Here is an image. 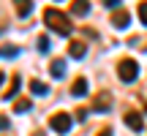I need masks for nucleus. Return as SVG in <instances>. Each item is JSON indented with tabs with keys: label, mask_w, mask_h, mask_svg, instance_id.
<instances>
[{
	"label": "nucleus",
	"mask_w": 147,
	"mask_h": 136,
	"mask_svg": "<svg viewBox=\"0 0 147 136\" xmlns=\"http://www.w3.org/2000/svg\"><path fill=\"white\" fill-rule=\"evenodd\" d=\"M84 52H87V46H84V41H71V44H68V55H71L74 60L84 57Z\"/></svg>",
	"instance_id": "0eeeda50"
},
{
	"label": "nucleus",
	"mask_w": 147,
	"mask_h": 136,
	"mask_svg": "<svg viewBox=\"0 0 147 136\" xmlns=\"http://www.w3.org/2000/svg\"><path fill=\"white\" fill-rule=\"evenodd\" d=\"M87 11H90V0H74V5H71L74 16H84Z\"/></svg>",
	"instance_id": "9d476101"
},
{
	"label": "nucleus",
	"mask_w": 147,
	"mask_h": 136,
	"mask_svg": "<svg viewBox=\"0 0 147 136\" xmlns=\"http://www.w3.org/2000/svg\"><path fill=\"white\" fill-rule=\"evenodd\" d=\"M139 22L147 27V3H139Z\"/></svg>",
	"instance_id": "dca6fc26"
},
{
	"label": "nucleus",
	"mask_w": 147,
	"mask_h": 136,
	"mask_svg": "<svg viewBox=\"0 0 147 136\" xmlns=\"http://www.w3.org/2000/svg\"><path fill=\"white\" fill-rule=\"evenodd\" d=\"M49 73H52L55 79H63L65 76V60H52V63H49Z\"/></svg>",
	"instance_id": "6e6552de"
},
{
	"label": "nucleus",
	"mask_w": 147,
	"mask_h": 136,
	"mask_svg": "<svg viewBox=\"0 0 147 136\" xmlns=\"http://www.w3.org/2000/svg\"><path fill=\"white\" fill-rule=\"evenodd\" d=\"M98 136H112V128H104V131H101Z\"/></svg>",
	"instance_id": "aec40b11"
},
{
	"label": "nucleus",
	"mask_w": 147,
	"mask_h": 136,
	"mask_svg": "<svg viewBox=\"0 0 147 136\" xmlns=\"http://www.w3.org/2000/svg\"><path fill=\"white\" fill-rule=\"evenodd\" d=\"M38 49H41V52H49V38H47V36L38 38Z\"/></svg>",
	"instance_id": "f3484780"
},
{
	"label": "nucleus",
	"mask_w": 147,
	"mask_h": 136,
	"mask_svg": "<svg viewBox=\"0 0 147 136\" xmlns=\"http://www.w3.org/2000/svg\"><path fill=\"white\" fill-rule=\"evenodd\" d=\"M44 25H47L52 33H57V36H68L71 33V19L63 14V11H57V8H47L44 11Z\"/></svg>",
	"instance_id": "f257e3e1"
},
{
	"label": "nucleus",
	"mask_w": 147,
	"mask_h": 136,
	"mask_svg": "<svg viewBox=\"0 0 147 136\" xmlns=\"http://www.w3.org/2000/svg\"><path fill=\"white\" fill-rule=\"evenodd\" d=\"M19 87H22V79H19V76H14V79H11V87L3 93V98H5V101H14V98H16V93H19Z\"/></svg>",
	"instance_id": "1a4fd4ad"
},
{
	"label": "nucleus",
	"mask_w": 147,
	"mask_h": 136,
	"mask_svg": "<svg viewBox=\"0 0 147 136\" xmlns=\"http://www.w3.org/2000/svg\"><path fill=\"white\" fill-rule=\"evenodd\" d=\"M112 25H115L117 30H125V27L131 25V16H128V11H115V14H112Z\"/></svg>",
	"instance_id": "39448f33"
},
{
	"label": "nucleus",
	"mask_w": 147,
	"mask_h": 136,
	"mask_svg": "<svg viewBox=\"0 0 147 136\" xmlns=\"http://www.w3.org/2000/svg\"><path fill=\"white\" fill-rule=\"evenodd\" d=\"M16 55H19L16 46H0V57H16Z\"/></svg>",
	"instance_id": "2eb2a0df"
},
{
	"label": "nucleus",
	"mask_w": 147,
	"mask_h": 136,
	"mask_svg": "<svg viewBox=\"0 0 147 136\" xmlns=\"http://www.w3.org/2000/svg\"><path fill=\"white\" fill-rule=\"evenodd\" d=\"M14 5L19 16H30V11H33V0H14Z\"/></svg>",
	"instance_id": "9b49d317"
},
{
	"label": "nucleus",
	"mask_w": 147,
	"mask_h": 136,
	"mask_svg": "<svg viewBox=\"0 0 147 136\" xmlns=\"http://www.w3.org/2000/svg\"><path fill=\"white\" fill-rule=\"evenodd\" d=\"M3 128H8V117H0V131Z\"/></svg>",
	"instance_id": "6ab92c4d"
},
{
	"label": "nucleus",
	"mask_w": 147,
	"mask_h": 136,
	"mask_svg": "<svg viewBox=\"0 0 147 136\" xmlns=\"http://www.w3.org/2000/svg\"><path fill=\"white\" fill-rule=\"evenodd\" d=\"M30 90H33L36 95H47V93H49V87H47L44 82H38V79H33V82H30Z\"/></svg>",
	"instance_id": "f8f14e48"
},
{
	"label": "nucleus",
	"mask_w": 147,
	"mask_h": 136,
	"mask_svg": "<svg viewBox=\"0 0 147 136\" xmlns=\"http://www.w3.org/2000/svg\"><path fill=\"white\" fill-rule=\"evenodd\" d=\"M87 90H90V87H87V79H84V76H79L76 82L71 84V95H74V98H84Z\"/></svg>",
	"instance_id": "423d86ee"
},
{
	"label": "nucleus",
	"mask_w": 147,
	"mask_h": 136,
	"mask_svg": "<svg viewBox=\"0 0 147 136\" xmlns=\"http://www.w3.org/2000/svg\"><path fill=\"white\" fill-rule=\"evenodd\" d=\"M14 109L19 112V114H25V112H30V109H33V104H30L27 98H19V101H16V106H14Z\"/></svg>",
	"instance_id": "4468645a"
},
{
	"label": "nucleus",
	"mask_w": 147,
	"mask_h": 136,
	"mask_svg": "<svg viewBox=\"0 0 147 136\" xmlns=\"http://www.w3.org/2000/svg\"><path fill=\"white\" fill-rule=\"evenodd\" d=\"M104 5H109V8H115V5H120V0H104Z\"/></svg>",
	"instance_id": "a211bd4d"
},
{
	"label": "nucleus",
	"mask_w": 147,
	"mask_h": 136,
	"mask_svg": "<svg viewBox=\"0 0 147 136\" xmlns=\"http://www.w3.org/2000/svg\"><path fill=\"white\" fill-rule=\"evenodd\" d=\"M93 109H95V112H109V95L104 93L98 101H95V106H93Z\"/></svg>",
	"instance_id": "ddd939ff"
},
{
	"label": "nucleus",
	"mask_w": 147,
	"mask_h": 136,
	"mask_svg": "<svg viewBox=\"0 0 147 136\" xmlns=\"http://www.w3.org/2000/svg\"><path fill=\"white\" fill-rule=\"evenodd\" d=\"M123 120H125V125L131 128V131H142V128H144V120H142V114H139V112H128Z\"/></svg>",
	"instance_id": "20e7f679"
},
{
	"label": "nucleus",
	"mask_w": 147,
	"mask_h": 136,
	"mask_svg": "<svg viewBox=\"0 0 147 136\" xmlns=\"http://www.w3.org/2000/svg\"><path fill=\"white\" fill-rule=\"evenodd\" d=\"M3 82H5V73H0V84H3Z\"/></svg>",
	"instance_id": "412c9836"
},
{
	"label": "nucleus",
	"mask_w": 147,
	"mask_h": 136,
	"mask_svg": "<svg viewBox=\"0 0 147 136\" xmlns=\"http://www.w3.org/2000/svg\"><path fill=\"white\" fill-rule=\"evenodd\" d=\"M71 125H74V123H71V114H65V112H57V114L49 117V128H52L55 133H60V136L68 133Z\"/></svg>",
	"instance_id": "7ed1b4c3"
},
{
	"label": "nucleus",
	"mask_w": 147,
	"mask_h": 136,
	"mask_svg": "<svg viewBox=\"0 0 147 136\" xmlns=\"http://www.w3.org/2000/svg\"><path fill=\"white\" fill-rule=\"evenodd\" d=\"M117 76H120V82H134V79L139 76V63L136 60H131V57H125V60H120L117 63Z\"/></svg>",
	"instance_id": "f03ea898"
}]
</instances>
